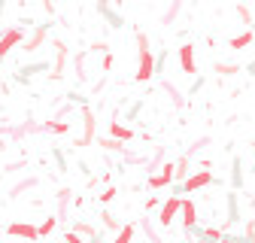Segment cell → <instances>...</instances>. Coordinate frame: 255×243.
Listing matches in <instances>:
<instances>
[{"mask_svg": "<svg viewBox=\"0 0 255 243\" xmlns=\"http://www.w3.org/2000/svg\"><path fill=\"white\" fill-rule=\"evenodd\" d=\"M98 6H107V0H98Z\"/></svg>", "mask_w": 255, "mask_h": 243, "instance_id": "40", "label": "cell"}, {"mask_svg": "<svg viewBox=\"0 0 255 243\" xmlns=\"http://www.w3.org/2000/svg\"><path fill=\"white\" fill-rule=\"evenodd\" d=\"M134 234H137V228L128 222V225H122L119 231H116V237H113V243H131L134 240Z\"/></svg>", "mask_w": 255, "mask_h": 243, "instance_id": "19", "label": "cell"}, {"mask_svg": "<svg viewBox=\"0 0 255 243\" xmlns=\"http://www.w3.org/2000/svg\"><path fill=\"white\" fill-rule=\"evenodd\" d=\"M240 222V204H237V192H228V225Z\"/></svg>", "mask_w": 255, "mask_h": 243, "instance_id": "16", "label": "cell"}, {"mask_svg": "<svg viewBox=\"0 0 255 243\" xmlns=\"http://www.w3.org/2000/svg\"><path fill=\"white\" fill-rule=\"evenodd\" d=\"M110 137H116V140H122V143H131V140L137 137V131L128 128V125H122V122H110Z\"/></svg>", "mask_w": 255, "mask_h": 243, "instance_id": "12", "label": "cell"}, {"mask_svg": "<svg viewBox=\"0 0 255 243\" xmlns=\"http://www.w3.org/2000/svg\"><path fill=\"white\" fill-rule=\"evenodd\" d=\"M52 67H49V61H37V64H24V67H18V73H15V82H27L34 73H49Z\"/></svg>", "mask_w": 255, "mask_h": 243, "instance_id": "10", "label": "cell"}, {"mask_svg": "<svg viewBox=\"0 0 255 243\" xmlns=\"http://www.w3.org/2000/svg\"><path fill=\"white\" fill-rule=\"evenodd\" d=\"M113 64H116V58H113V52H104V61H101V70H104V73H110V70H113Z\"/></svg>", "mask_w": 255, "mask_h": 243, "instance_id": "28", "label": "cell"}, {"mask_svg": "<svg viewBox=\"0 0 255 243\" xmlns=\"http://www.w3.org/2000/svg\"><path fill=\"white\" fill-rule=\"evenodd\" d=\"M179 216H182V228H185V231L195 228V225H198V207H195V201L182 198V204H179Z\"/></svg>", "mask_w": 255, "mask_h": 243, "instance_id": "9", "label": "cell"}, {"mask_svg": "<svg viewBox=\"0 0 255 243\" xmlns=\"http://www.w3.org/2000/svg\"><path fill=\"white\" fill-rule=\"evenodd\" d=\"M201 88H204V76H198V79H195V85H191V98H195Z\"/></svg>", "mask_w": 255, "mask_h": 243, "instance_id": "33", "label": "cell"}, {"mask_svg": "<svg viewBox=\"0 0 255 243\" xmlns=\"http://www.w3.org/2000/svg\"><path fill=\"white\" fill-rule=\"evenodd\" d=\"M216 73H222V76H234V73H243V67H240V64H225V61H222V64H216Z\"/></svg>", "mask_w": 255, "mask_h": 243, "instance_id": "24", "label": "cell"}, {"mask_svg": "<svg viewBox=\"0 0 255 243\" xmlns=\"http://www.w3.org/2000/svg\"><path fill=\"white\" fill-rule=\"evenodd\" d=\"M101 219H104V225H107L110 231H119V228H122V225H119V219L113 216V213H104V216H101Z\"/></svg>", "mask_w": 255, "mask_h": 243, "instance_id": "27", "label": "cell"}, {"mask_svg": "<svg viewBox=\"0 0 255 243\" xmlns=\"http://www.w3.org/2000/svg\"><path fill=\"white\" fill-rule=\"evenodd\" d=\"M164 64H167V52L155 55V76H158V73H164Z\"/></svg>", "mask_w": 255, "mask_h": 243, "instance_id": "29", "label": "cell"}, {"mask_svg": "<svg viewBox=\"0 0 255 243\" xmlns=\"http://www.w3.org/2000/svg\"><path fill=\"white\" fill-rule=\"evenodd\" d=\"M173 167H176V161H170V158H164L161 164H158L149 176H146V182H149V189H164V186H170L173 182Z\"/></svg>", "mask_w": 255, "mask_h": 243, "instance_id": "3", "label": "cell"}, {"mask_svg": "<svg viewBox=\"0 0 255 243\" xmlns=\"http://www.w3.org/2000/svg\"><path fill=\"white\" fill-rule=\"evenodd\" d=\"M6 237H24V240H30V243L40 240L37 225H30V222H9V225H6Z\"/></svg>", "mask_w": 255, "mask_h": 243, "instance_id": "7", "label": "cell"}, {"mask_svg": "<svg viewBox=\"0 0 255 243\" xmlns=\"http://www.w3.org/2000/svg\"><path fill=\"white\" fill-rule=\"evenodd\" d=\"M140 110H143V101H137V104H134V107H131V110H128V116H125V119H128V122H134V119H137V113H140Z\"/></svg>", "mask_w": 255, "mask_h": 243, "instance_id": "30", "label": "cell"}, {"mask_svg": "<svg viewBox=\"0 0 255 243\" xmlns=\"http://www.w3.org/2000/svg\"><path fill=\"white\" fill-rule=\"evenodd\" d=\"M116 195H119V192H116V189H113V186H110V189H107V192H104V195H101V204H110V201H113V198H116Z\"/></svg>", "mask_w": 255, "mask_h": 243, "instance_id": "32", "label": "cell"}, {"mask_svg": "<svg viewBox=\"0 0 255 243\" xmlns=\"http://www.w3.org/2000/svg\"><path fill=\"white\" fill-rule=\"evenodd\" d=\"M55 228H58V219H55V216H49V219H43V222L37 225V234H40V237H49Z\"/></svg>", "mask_w": 255, "mask_h": 243, "instance_id": "22", "label": "cell"}, {"mask_svg": "<svg viewBox=\"0 0 255 243\" xmlns=\"http://www.w3.org/2000/svg\"><path fill=\"white\" fill-rule=\"evenodd\" d=\"M179 67H182V73H188V76H195V73H198L195 43H182V46H179Z\"/></svg>", "mask_w": 255, "mask_h": 243, "instance_id": "8", "label": "cell"}, {"mask_svg": "<svg viewBox=\"0 0 255 243\" xmlns=\"http://www.w3.org/2000/svg\"><path fill=\"white\" fill-rule=\"evenodd\" d=\"M237 15L243 18V24H252V15H249V9H246V6H237Z\"/></svg>", "mask_w": 255, "mask_h": 243, "instance_id": "31", "label": "cell"}, {"mask_svg": "<svg viewBox=\"0 0 255 243\" xmlns=\"http://www.w3.org/2000/svg\"><path fill=\"white\" fill-rule=\"evenodd\" d=\"M179 6H182V0H173V6H170V9H167L164 15H161V24H170V21L176 18V12H179Z\"/></svg>", "mask_w": 255, "mask_h": 243, "instance_id": "25", "label": "cell"}, {"mask_svg": "<svg viewBox=\"0 0 255 243\" xmlns=\"http://www.w3.org/2000/svg\"><path fill=\"white\" fill-rule=\"evenodd\" d=\"M46 34H49V27H46V24H37V30H34V34H30V37H24L21 49H24V52H37V49L43 46Z\"/></svg>", "mask_w": 255, "mask_h": 243, "instance_id": "11", "label": "cell"}, {"mask_svg": "<svg viewBox=\"0 0 255 243\" xmlns=\"http://www.w3.org/2000/svg\"><path fill=\"white\" fill-rule=\"evenodd\" d=\"M61 243H85V240H82V234H76V231L70 228V231H64V237H61Z\"/></svg>", "mask_w": 255, "mask_h": 243, "instance_id": "26", "label": "cell"}, {"mask_svg": "<svg viewBox=\"0 0 255 243\" xmlns=\"http://www.w3.org/2000/svg\"><path fill=\"white\" fill-rule=\"evenodd\" d=\"M94 125H98V122H94V113H91L88 107H82V137H76L73 143H76V146L94 143Z\"/></svg>", "mask_w": 255, "mask_h": 243, "instance_id": "6", "label": "cell"}, {"mask_svg": "<svg viewBox=\"0 0 255 243\" xmlns=\"http://www.w3.org/2000/svg\"><path fill=\"white\" fill-rule=\"evenodd\" d=\"M243 189V158L234 155L231 158V192H240Z\"/></svg>", "mask_w": 255, "mask_h": 243, "instance_id": "13", "label": "cell"}, {"mask_svg": "<svg viewBox=\"0 0 255 243\" xmlns=\"http://www.w3.org/2000/svg\"><path fill=\"white\" fill-rule=\"evenodd\" d=\"M249 30H252V34H255V21H252V24H249Z\"/></svg>", "mask_w": 255, "mask_h": 243, "instance_id": "41", "label": "cell"}, {"mask_svg": "<svg viewBox=\"0 0 255 243\" xmlns=\"http://www.w3.org/2000/svg\"><path fill=\"white\" fill-rule=\"evenodd\" d=\"M195 243H210V240H207L204 234H195Z\"/></svg>", "mask_w": 255, "mask_h": 243, "instance_id": "39", "label": "cell"}, {"mask_svg": "<svg viewBox=\"0 0 255 243\" xmlns=\"http://www.w3.org/2000/svg\"><path fill=\"white\" fill-rule=\"evenodd\" d=\"M24 43V27L21 24H9L3 34H0V58H6L15 46Z\"/></svg>", "mask_w": 255, "mask_h": 243, "instance_id": "4", "label": "cell"}, {"mask_svg": "<svg viewBox=\"0 0 255 243\" xmlns=\"http://www.w3.org/2000/svg\"><path fill=\"white\" fill-rule=\"evenodd\" d=\"M234 240H237V234H228V231L219 237V243H234Z\"/></svg>", "mask_w": 255, "mask_h": 243, "instance_id": "35", "label": "cell"}, {"mask_svg": "<svg viewBox=\"0 0 255 243\" xmlns=\"http://www.w3.org/2000/svg\"><path fill=\"white\" fill-rule=\"evenodd\" d=\"M55 49H58V61H55V67H52V79H61L64 76V64H67V46L55 43Z\"/></svg>", "mask_w": 255, "mask_h": 243, "instance_id": "14", "label": "cell"}, {"mask_svg": "<svg viewBox=\"0 0 255 243\" xmlns=\"http://www.w3.org/2000/svg\"><path fill=\"white\" fill-rule=\"evenodd\" d=\"M252 40H255L252 30H243V34H237V37L228 40V46H231V49H246V46H252Z\"/></svg>", "mask_w": 255, "mask_h": 243, "instance_id": "18", "label": "cell"}, {"mask_svg": "<svg viewBox=\"0 0 255 243\" xmlns=\"http://www.w3.org/2000/svg\"><path fill=\"white\" fill-rule=\"evenodd\" d=\"M73 231H76V234H82V237H98V234H101L98 228L88 225V222H73Z\"/></svg>", "mask_w": 255, "mask_h": 243, "instance_id": "23", "label": "cell"}, {"mask_svg": "<svg viewBox=\"0 0 255 243\" xmlns=\"http://www.w3.org/2000/svg\"><path fill=\"white\" fill-rule=\"evenodd\" d=\"M55 161H58V167H61V170H67V164H64V155H61V149H55Z\"/></svg>", "mask_w": 255, "mask_h": 243, "instance_id": "34", "label": "cell"}, {"mask_svg": "<svg viewBox=\"0 0 255 243\" xmlns=\"http://www.w3.org/2000/svg\"><path fill=\"white\" fill-rule=\"evenodd\" d=\"M98 15H101V18H107V21H110V27H116V30L125 24V18H122L119 12H113L110 6H98Z\"/></svg>", "mask_w": 255, "mask_h": 243, "instance_id": "17", "label": "cell"}, {"mask_svg": "<svg viewBox=\"0 0 255 243\" xmlns=\"http://www.w3.org/2000/svg\"><path fill=\"white\" fill-rule=\"evenodd\" d=\"M0 95H9V88H6V82L0 79Z\"/></svg>", "mask_w": 255, "mask_h": 243, "instance_id": "37", "label": "cell"}, {"mask_svg": "<svg viewBox=\"0 0 255 243\" xmlns=\"http://www.w3.org/2000/svg\"><path fill=\"white\" fill-rule=\"evenodd\" d=\"M88 243H104V234H98V237H88Z\"/></svg>", "mask_w": 255, "mask_h": 243, "instance_id": "38", "label": "cell"}, {"mask_svg": "<svg viewBox=\"0 0 255 243\" xmlns=\"http://www.w3.org/2000/svg\"><path fill=\"white\" fill-rule=\"evenodd\" d=\"M216 176L210 170H191L182 182H173V195H188V192H198L204 186H213Z\"/></svg>", "mask_w": 255, "mask_h": 243, "instance_id": "2", "label": "cell"}, {"mask_svg": "<svg viewBox=\"0 0 255 243\" xmlns=\"http://www.w3.org/2000/svg\"><path fill=\"white\" fill-rule=\"evenodd\" d=\"M40 131H46V134H70V122L52 119V122H46V125H40Z\"/></svg>", "mask_w": 255, "mask_h": 243, "instance_id": "15", "label": "cell"}, {"mask_svg": "<svg viewBox=\"0 0 255 243\" xmlns=\"http://www.w3.org/2000/svg\"><path fill=\"white\" fill-rule=\"evenodd\" d=\"M243 70H246V73H252V76H255V61H249V64H246V67H243Z\"/></svg>", "mask_w": 255, "mask_h": 243, "instance_id": "36", "label": "cell"}, {"mask_svg": "<svg viewBox=\"0 0 255 243\" xmlns=\"http://www.w3.org/2000/svg\"><path fill=\"white\" fill-rule=\"evenodd\" d=\"M152 76H155V55L149 49V37L143 30H137V73H134V79L149 82Z\"/></svg>", "mask_w": 255, "mask_h": 243, "instance_id": "1", "label": "cell"}, {"mask_svg": "<svg viewBox=\"0 0 255 243\" xmlns=\"http://www.w3.org/2000/svg\"><path fill=\"white\" fill-rule=\"evenodd\" d=\"M252 149H255V143H252Z\"/></svg>", "mask_w": 255, "mask_h": 243, "instance_id": "42", "label": "cell"}, {"mask_svg": "<svg viewBox=\"0 0 255 243\" xmlns=\"http://www.w3.org/2000/svg\"><path fill=\"white\" fill-rule=\"evenodd\" d=\"M34 186H40V179H37V176H30V179L18 182V186H15V189L9 192V201H12V198H18V195H21V192H27V189H34Z\"/></svg>", "mask_w": 255, "mask_h": 243, "instance_id": "21", "label": "cell"}, {"mask_svg": "<svg viewBox=\"0 0 255 243\" xmlns=\"http://www.w3.org/2000/svg\"><path fill=\"white\" fill-rule=\"evenodd\" d=\"M98 146L107 149V152H125V143L116 140V137H98Z\"/></svg>", "mask_w": 255, "mask_h": 243, "instance_id": "20", "label": "cell"}, {"mask_svg": "<svg viewBox=\"0 0 255 243\" xmlns=\"http://www.w3.org/2000/svg\"><path fill=\"white\" fill-rule=\"evenodd\" d=\"M179 204H182V195H170V198L161 204V210H158V225H161V228H170L173 219L179 216Z\"/></svg>", "mask_w": 255, "mask_h": 243, "instance_id": "5", "label": "cell"}]
</instances>
